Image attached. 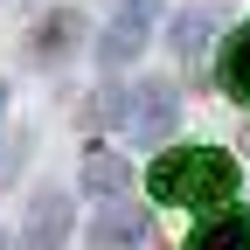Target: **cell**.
Listing matches in <instances>:
<instances>
[{
    "mask_svg": "<svg viewBox=\"0 0 250 250\" xmlns=\"http://www.w3.org/2000/svg\"><path fill=\"white\" fill-rule=\"evenodd\" d=\"M236 195V160L223 146H195V153H167L153 160V202H229Z\"/></svg>",
    "mask_w": 250,
    "mask_h": 250,
    "instance_id": "6da1fadb",
    "label": "cell"
},
{
    "mask_svg": "<svg viewBox=\"0 0 250 250\" xmlns=\"http://www.w3.org/2000/svg\"><path fill=\"white\" fill-rule=\"evenodd\" d=\"M174 118H181V98H174V83L146 77L139 90H125V132H132L139 146H160V139L174 132Z\"/></svg>",
    "mask_w": 250,
    "mask_h": 250,
    "instance_id": "7a4b0ae2",
    "label": "cell"
},
{
    "mask_svg": "<svg viewBox=\"0 0 250 250\" xmlns=\"http://www.w3.org/2000/svg\"><path fill=\"white\" fill-rule=\"evenodd\" d=\"M139 243H146V215L132 202H104L83 229V250H139Z\"/></svg>",
    "mask_w": 250,
    "mask_h": 250,
    "instance_id": "3957f363",
    "label": "cell"
},
{
    "mask_svg": "<svg viewBox=\"0 0 250 250\" xmlns=\"http://www.w3.org/2000/svg\"><path fill=\"white\" fill-rule=\"evenodd\" d=\"M62 236H70V195H62V188H42V195H35V215H28L21 250H62Z\"/></svg>",
    "mask_w": 250,
    "mask_h": 250,
    "instance_id": "277c9868",
    "label": "cell"
},
{
    "mask_svg": "<svg viewBox=\"0 0 250 250\" xmlns=\"http://www.w3.org/2000/svg\"><path fill=\"white\" fill-rule=\"evenodd\" d=\"M208 35H215V14H208V7H181V14L167 21V42H174V56L188 62V70H195V62H202Z\"/></svg>",
    "mask_w": 250,
    "mask_h": 250,
    "instance_id": "5b68a950",
    "label": "cell"
},
{
    "mask_svg": "<svg viewBox=\"0 0 250 250\" xmlns=\"http://www.w3.org/2000/svg\"><path fill=\"white\" fill-rule=\"evenodd\" d=\"M77 35H83V14H77V7L49 14V21L35 28V62H42V70H56V62L70 56V42H77Z\"/></svg>",
    "mask_w": 250,
    "mask_h": 250,
    "instance_id": "8992f818",
    "label": "cell"
},
{
    "mask_svg": "<svg viewBox=\"0 0 250 250\" xmlns=\"http://www.w3.org/2000/svg\"><path fill=\"white\" fill-rule=\"evenodd\" d=\"M188 250H250V208H229L188 236Z\"/></svg>",
    "mask_w": 250,
    "mask_h": 250,
    "instance_id": "52a82bcc",
    "label": "cell"
},
{
    "mask_svg": "<svg viewBox=\"0 0 250 250\" xmlns=\"http://www.w3.org/2000/svg\"><path fill=\"white\" fill-rule=\"evenodd\" d=\"M215 77H223V90L236 104H250V21L229 35V49H223V62H215Z\"/></svg>",
    "mask_w": 250,
    "mask_h": 250,
    "instance_id": "ba28073f",
    "label": "cell"
},
{
    "mask_svg": "<svg viewBox=\"0 0 250 250\" xmlns=\"http://www.w3.org/2000/svg\"><path fill=\"white\" fill-rule=\"evenodd\" d=\"M83 181L98 188V195H125V188H132V160H118V153H98V160L83 167Z\"/></svg>",
    "mask_w": 250,
    "mask_h": 250,
    "instance_id": "9c48e42d",
    "label": "cell"
},
{
    "mask_svg": "<svg viewBox=\"0 0 250 250\" xmlns=\"http://www.w3.org/2000/svg\"><path fill=\"white\" fill-rule=\"evenodd\" d=\"M139 49H146L139 28H118V21H111V28H104V42H98V62H104V70H125Z\"/></svg>",
    "mask_w": 250,
    "mask_h": 250,
    "instance_id": "30bf717a",
    "label": "cell"
},
{
    "mask_svg": "<svg viewBox=\"0 0 250 250\" xmlns=\"http://www.w3.org/2000/svg\"><path fill=\"white\" fill-rule=\"evenodd\" d=\"M153 14H160V0H118V14H111V21H118V28H139V35H146V21H153Z\"/></svg>",
    "mask_w": 250,
    "mask_h": 250,
    "instance_id": "8fae6325",
    "label": "cell"
},
{
    "mask_svg": "<svg viewBox=\"0 0 250 250\" xmlns=\"http://www.w3.org/2000/svg\"><path fill=\"white\" fill-rule=\"evenodd\" d=\"M0 104H7V83H0Z\"/></svg>",
    "mask_w": 250,
    "mask_h": 250,
    "instance_id": "7c38bea8",
    "label": "cell"
}]
</instances>
